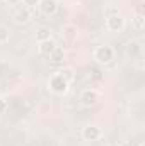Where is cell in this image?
<instances>
[{
    "label": "cell",
    "mask_w": 145,
    "mask_h": 146,
    "mask_svg": "<svg viewBox=\"0 0 145 146\" xmlns=\"http://www.w3.org/2000/svg\"><path fill=\"white\" fill-rule=\"evenodd\" d=\"M94 60L99 63V65H109L113 60H114V49L108 46V44H103V46H97L94 49Z\"/></svg>",
    "instance_id": "1"
},
{
    "label": "cell",
    "mask_w": 145,
    "mask_h": 146,
    "mask_svg": "<svg viewBox=\"0 0 145 146\" xmlns=\"http://www.w3.org/2000/svg\"><path fill=\"white\" fill-rule=\"evenodd\" d=\"M68 82L60 75V73H55L51 78H50V82H48V88L53 92V94H56V95H63L67 90H68Z\"/></svg>",
    "instance_id": "2"
},
{
    "label": "cell",
    "mask_w": 145,
    "mask_h": 146,
    "mask_svg": "<svg viewBox=\"0 0 145 146\" xmlns=\"http://www.w3.org/2000/svg\"><path fill=\"white\" fill-rule=\"evenodd\" d=\"M97 102H99V94L94 88H85L80 94V104L84 107H94Z\"/></svg>",
    "instance_id": "3"
},
{
    "label": "cell",
    "mask_w": 145,
    "mask_h": 146,
    "mask_svg": "<svg viewBox=\"0 0 145 146\" xmlns=\"http://www.w3.org/2000/svg\"><path fill=\"white\" fill-rule=\"evenodd\" d=\"M106 27H108L111 33H121V31L125 29V19H123L119 14L108 15V19H106Z\"/></svg>",
    "instance_id": "4"
},
{
    "label": "cell",
    "mask_w": 145,
    "mask_h": 146,
    "mask_svg": "<svg viewBox=\"0 0 145 146\" xmlns=\"http://www.w3.org/2000/svg\"><path fill=\"white\" fill-rule=\"evenodd\" d=\"M101 136H103V129L96 124H89L82 129V138L85 141H97L101 139Z\"/></svg>",
    "instance_id": "5"
},
{
    "label": "cell",
    "mask_w": 145,
    "mask_h": 146,
    "mask_svg": "<svg viewBox=\"0 0 145 146\" xmlns=\"http://www.w3.org/2000/svg\"><path fill=\"white\" fill-rule=\"evenodd\" d=\"M31 9L29 7H19L15 12H14V15H12V19H14V22L15 24H28L29 21H31Z\"/></svg>",
    "instance_id": "6"
},
{
    "label": "cell",
    "mask_w": 145,
    "mask_h": 146,
    "mask_svg": "<svg viewBox=\"0 0 145 146\" xmlns=\"http://www.w3.org/2000/svg\"><path fill=\"white\" fill-rule=\"evenodd\" d=\"M38 7H39L41 14H44V15H53V14H56V10H58V2H56V0H39Z\"/></svg>",
    "instance_id": "7"
},
{
    "label": "cell",
    "mask_w": 145,
    "mask_h": 146,
    "mask_svg": "<svg viewBox=\"0 0 145 146\" xmlns=\"http://www.w3.org/2000/svg\"><path fill=\"white\" fill-rule=\"evenodd\" d=\"M62 36H63V39H65L67 42L77 41V37H79V29H77V26H73V24H65V26L62 27Z\"/></svg>",
    "instance_id": "8"
},
{
    "label": "cell",
    "mask_w": 145,
    "mask_h": 146,
    "mask_svg": "<svg viewBox=\"0 0 145 146\" xmlns=\"http://www.w3.org/2000/svg\"><path fill=\"white\" fill-rule=\"evenodd\" d=\"M55 48H56V42H55L53 39H46V41L38 42V51H39L41 54H44V56H50Z\"/></svg>",
    "instance_id": "9"
},
{
    "label": "cell",
    "mask_w": 145,
    "mask_h": 146,
    "mask_svg": "<svg viewBox=\"0 0 145 146\" xmlns=\"http://www.w3.org/2000/svg\"><path fill=\"white\" fill-rule=\"evenodd\" d=\"M63 60H65V51H63V48L56 46L53 49V53L50 54V61L53 65H60V63H63Z\"/></svg>",
    "instance_id": "10"
},
{
    "label": "cell",
    "mask_w": 145,
    "mask_h": 146,
    "mask_svg": "<svg viewBox=\"0 0 145 146\" xmlns=\"http://www.w3.org/2000/svg\"><path fill=\"white\" fill-rule=\"evenodd\" d=\"M140 51H142V48H140V44H138V42H135V41L128 42V46H126V54H128V56L137 58V56L140 54Z\"/></svg>",
    "instance_id": "11"
},
{
    "label": "cell",
    "mask_w": 145,
    "mask_h": 146,
    "mask_svg": "<svg viewBox=\"0 0 145 146\" xmlns=\"http://www.w3.org/2000/svg\"><path fill=\"white\" fill-rule=\"evenodd\" d=\"M38 42H41V41H46V39H51V33H50V29L48 27H39L36 29V34H34Z\"/></svg>",
    "instance_id": "12"
},
{
    "label": "cell",
    "mask_w": 145,
    "mask_h": 146,
    "mask_svg": "<svg viewBox=\"0 0 145 146\" xmlns=\"http://www.w3.org/2000/svg\"><path fill=\"white\" fill-rule=\"evenodd\" d=\"M132 26L137 29V31H142L145 26V17L144 14H135L133 15V19H132Z\"/></svg>",
    "instance_id": "13"
},
{
    "label": "cell",
    "mask_w": 145,
    "mask_h": 146,
    "mask_svg": "<svg viewBox=\"0 0 145 146\" xmlns=\"http://www.w3.org/2000/svg\"><path fill=\"white\" fill-rule=\"evenodd\" d=\"M58 73H60V75H62V76H63V78H65V80L68 82V83L72 82L73 76H75V75H73V70L70 68V66H67V68H62V70H60Z\"/></svg>",
    "instance_id": "14"
},
{
    "label": "cell",
    "mask_w": 145,
    "mask_h": 146,
    "mask_svg": "<svg viewBox=\"0 0 145 146\" xmlns=\"http://www.w3.org/2000/svg\"><path fill=\"white\" fill-rule=\"evenodd\" d=\"M9 41V29L5 26H0V44Z\"/></svg>",
    "instance_id": "15"
},
{
    "label": "cell",
    "mask_w": 145,
    "mask_h": 146,
    "mask_svg": "<svg viewBox=\"0 0 145 146\" xmlns=\"http://www.w3.org/2000/svg\"><path fill=\"white\" fill-rule=\"evenodd\" d=\"M22 2H24V5L29 7V9H31V7H36L38 3H39V0H22Z\"/></svg>",
    "instance_id": "16"
},
{
    "label": "cell",
    "mask_w": 145,
    "mask_h": 146,
    "mask_svg": "<svg viewBox=\"0 0 145 146\" xmlns=\"http://www.w3.org/2000/svg\"><path fill=\"white\" fill-rule=\"evenodd\" d=\"M5 109H7V102H5V99H2V97H0V114H3Z\"/></svg>",
    "instance_id": "17"
},
{
    "label": "cell",
    "mask_w": 145,
    "mask_h": 146,
    "mask_svg": "<svg viewBox=\"0 0 145 146\" xmlns=\"http://www.w3.org/2000/svg\"><path fill=\"white\" fill-rule=\"evenodd\" d=\"M5 2H9L10 5H17V3H21L22 0H5Z\"/></svg>",
    "instance_id": "18"
},
{
    "label": "cell",
    "mask_w": 145,
    "mask_h": 146,
    "mask_svg": "<svg viewBox=\"0 0 145 146\" xmlns=\"http://www.w3.org/2000/svg\"><path fill=\"white\" fill-rule=\"evenodd\" d=\"M3 2H5V0H0V3H3Z\"/></svg>",
    "instance_id": "19"
}]
</instances>
